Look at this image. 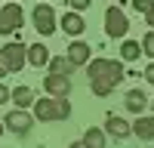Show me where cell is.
I'll use <instances>...</instances> for the list:
<instances>
[{
    "instance_id": "10",
    "label": "cell",
    "mask_w": 154,
    "mask_h": 148,
    "mask_svg": "<svg viewBox=\"0 0 154 148\" xmlns=\"http://www.w3.org/2000/svg\"><path fill=\"white\" fill-rule=\"evenodd\" d=\"M59 28L65 31V34H71V37H80V34H83V28H86V22H83V16H80V12H74V9H68L65 16H62V22H59Z\"/></svg>"
},
{
    "instance_id": "27",
    "label": "cell",
    "mask_w": 154,
    "mask_h": 148,
    "mask_svg": "<svg viewBox=\"0 0 154 148\" xmlns=\"http://www.w3.org/2000/svg\"><path fill=\"white\" fill-rule=\"evenodd\" d=\"M0 136H3V120H0Z\"/></svg>"
},
{
    "instance_id": "8",
    "label": "cell",
    "mask_w": 154,
    "mask_h": 148,
    "mask_svg": "<svg viewBox=\"0 0 154 148\" xmlns=\"http://www.w3.org/2000/svg\"><path fill=\"white\" fill-rule=\"evenodd\" d=\"M43 90L53 99H68L71 93V77H62V74H46L43 77Z\"/></svg>"
},
{
    "instance_id": "12",
    "label": "cell",
    "mask_w": 154,
    "mask_h": 148,
    "mask_svg": "<svg viewBox=\"0 0 154 148\" xmlns=\"http://www.w3.org/2000/svg\"><path fill=\"white\" fill-rule=\"evenodd\" d=\"M25 62L34 65V68H43L46 62H49V49H46L43 43H31L28 49H25Z\"/></svg>"
},
{
    "instance_id": "23",
    "label": "cell",
    "mask_w": 154,
    "mask_h": 148,
    "mask_svg": "<svg viewBox=\"0 0 154 148\" xmlns=\"http://www.w3.org/2000/svg\"><path fill=\"white\" fill-rule=\"evenodd\" d=\"M145 80H148V83H154V62L145 68Z\"/></svg>"
},
{
    "instance_id": "16",
    "label": "cell",
    "mask_w": 154,
    "mask_h": 148,
    "mask_svg": "<svg viewBox=\"0 0 154 148\" xmlns=\"http://www.w3.org/2000/svg\"><path fill=\"white\" fill-rule=\"evenodd\" d=\"M86 148H105V130H96V127H89L83 133V139H80Z\"/></svg>"
},
{
    "instance_id": "19",
    "label": "cell",
    "mask_w": 154,
    "mask_h": 148,
    "mask_svg": "<svg viewBox=\"0 0 154 148\" xmlns=\"http://www.w3.org/2000/svg\"><path fill=\"white\" fill-rule=\"evenodd\" d=\"M142 53L154 59V28H151V31H148V34L142 37Z\"/></svg>"
},
{
    "instance_id": "2",
    "label": "cell",
    "mask_w": 154,
    "mask_h": 148,
    "mask_svg": "<svg viewBox=\"0 0 154 148\" xmlns=\"http://www.w3.org/2000/svg\"><path fill=\"white\" fill-rule=\"evenodd\" d=\"M34 120H43V123H53V120H68L71 117V102L68 99H34Z\"/></svg>"
},
{
    "instance_id": "14",
    "label": "cell",
    "mask_w": 154,
    "mask_h": 148,
    "mask_svg": "<svg viewBox=\"0 0 154 148\" xmlns=\"http://www.w3.org/2000/svg\"><path fill=\"white\" fill-rule=\"evenodd\" d=\"M123 105H126V111H133V114H142L145 105H148V96L142 90H130V93L123 96Z\"/></svg>"
},
{
    "instance_id": "20",
    "label": "cell",
    "mask_w": 154,
    "mask_h": 148,
    "mask_svg": "<svg viewBox=\"0 0 154 148\" xmlns=\"http://www.w3.org/2000/svg\"><path fill=\"white\" fill-rule=\"evenodd\" d=\"M68 6H71L74 12H83V9L93 6V0H68Z\"/></svg>"
},
{
    "instance_id": "24",
    "label": "cell",
    "mask_w": 154,
    "mask_h": 148,
    "mask_svg": "<svg viewBox=\"0 0 154 148\" xmlns=\"http://www.w3.org/2000/svg\"><path fill=\"white\" fill-rule=\"evenodd\" d=\"M145 22H148V25H151V28H154V3H151V9L145 12Z\"/></svg>"
},
{
    "instance_id": "4",
    "label": "cell",
    "mask_w": 154,
    "mask_h": 148,
    "mask_svg": "<svg viewBox=\"0 0 154 148\" xmlns=\"http://www.w3.org/2000/svg\"><path fill=\"white\" fill-rule=\"evenodd\" d=\"M130 31V19L120 6H108L105 9V34L108 37H126Z\"/></svg>"
},
{
    "instance_id": "26",
    "label": "cell",
    "mask_w": 154,
    "mask_h": 148,
    "mask_svg": "<svg viewBox=\"0 0 154 148\" xmlns=\"http://www.w3.org/2000/svg\"><path fill=\"white\" fill-rule=\"evenodd\" d=\"M68 148H86V145H83V142H71Z\"/></svg>"
},
{
    "instance_id": "5",
    "label": "cell",
    "mask_w": 154,
    "mask_h": 148,
    "mask_svg": "<svg viewBox=\"0 0 154 148\" xmlns=\"http://www.w3.org/2000/svg\"><path fill=\"white\" fill-rule=\"evenodd\" d=\"M31 19H34V28L40 31L43 37H49L59 25H56V12H53V6L49 3H37L34 6V12H31Z\"/></svg>"
},
{
    "instance_id": "21",
    "label": "cell",
    "mask_w": 154,
    "mask_h": 148,
    "mask_svg": "<svg viewBox=\"0 0 154 148\" xmlns=\"http://www.w3.org/2000/svg\"><path fill=\"white\" fill-rule=\"evenodd\" d=\"M151 3H154V0H133L136 12H148V9H151Z\"/></svg>"
},
{
    "instance_id": "6",
    "label": "cell",
    "mask_w": 154,
    "mask_h": 148,
    "mask_svg": "<svg viewBox=\"0 0 154 148\" xmlns=\"http://www.w3.org/2000/svg\"><path fill=\"white\" fill-rule=\"evenodd\" d=\"M22 6L19 3H6V6H0V34H16L22 28Z\"/></svg>"
},
{
    "instance_id": "3",
    "label": "cell",
    "mask_w": 154,
    "mask_h": 148,
    "mask_svg": "<svg viewBox=\"0 0 154 148\" xmlns=\"http://www.w3.org/2000/svg\"><path fill=\"white\" fill-rule=\"evenodd\" d=\"M25 46L22 40H12V43H6L3 49H0V59H3V65H6V71L9 74H19L22 68H25Z\"/></svg>"
},
{
    "instance_id": "17",
    "label": "cell",
    "mask_w": 154,
    "mask_h": 148,
    "mask_svg": "<svg viewBox=\"0 0 154 148\" xmlns=\"http://www.w3.org/2000/svg\"><path fill=\"white\" fill-rule=\"evenodd\" d=\"M46 65H49V74H62V77H68V74L74 71V65H71V62H68L65 56H56V59H49Z\"/></svg>"
},
{
    "instance_id": "1",
    "label": "cell",
    "mask_w": 154,
    "mask_h": 148,
    "mask_svg": "<svg viewBox=\"0 0 154 148\" xmlns=\"http://www.w3.org/2000/svg\"><path fill=\"white\" fill-rule=\"evenodd\" d=\"M86 77H89L93 93L105 99V96L114 93V86L126 77V68H123V62H117V59H89L86 62Z\"/></svg>"
},
{
    "instance_id": "25",
    "label": "cell",
    "mask_w": 154,
    "mask_h": 148,
    "mask_svg": "<svg viewBox=\"0 0 154 148\" xmlns=\"http://www.w3.org/2000/svg\"><path fill=\"white\" fill-rule=\"evenodd\" d=\"M6 74H9V71H6V65H3V59H0V80H3Z\"/></svg>"
},
{
    "instance_id": "13",
    "label": "cell",
    "mask_w": 154,
    "mask_h": 148,
    "mask_svg": "<svg viewBox=\"0 0 154 148\" xmlns=\"http://www.w3.org/2000/svg\"><path fill=\"white\" fill-rule=\"evenodd\" d=\"M105 136L126 139V136H130V123H126L123 117H117V114H108V120H105Z\"/></svg>"
},
{
    "instance_id": "11",
    "label": "cell",
    "mask_w": 154,
    "mask_h": 148,
    "mask_svg": "<svg viewBox=\"0 0 154 148\" xmlns=\"http://www.w3.org/2000/svg\"><path fill=\"white\" fill-rule=\"evenodd\" d=\"M130 133L133 136H139V139H145V142H151L154 139V114H139L133 123H130Z\"/></svg>"
},
{
    "instance_id": "28",
    "label": "cell",
    "mask_w": 154,
    "mask_h": 148,
    "mask_svg": "<svg viewBox=\"0 0 154 148\" xmlns=\"http://www.w3.org/2000/svg\"><path fill=\"white\" fill-rule=\"evenodd\" d=\"M151 111H154V99H151Z\"/></svg>"
},
{
    "instance_id": "7",
    "label": "cell",
    "mask_w": 154,
    "mask_h": 148,
    "mask_svg": "<svg viewBox=\"0 0 154 148\" xmlns=\"http://www.w3.org/2000/svg\"><path fill=\"white\" fill-rule=\"evenodd\" d=\"M31 127H34V117H31L25 108L9 111V114H6V120H3V130L16 133V136H28V133H31Z\"/></svg>"
},
{
    "instance_id": "9",
    "label": "cell",
    "mask_w": 154,
    "mask_h": 148,
    "mask_svg": "<svg viewBox=\"0 0 154 148\" xmlns=\"http://www.w3.org/2000/svg\"><path fill=\"white\" fill-rule=\"evenodd\" d=\"M89 56H93V46H89V43H83V40H74V43L68 46V53H65V59L71 62L74 68L86 65V62H89Z\"/></svg>"
},
{
    "instance_id": "22",
    "label": "cell",
    "mask_w": 154,
    "mask_h": 148,
    "mask_svg": "<svg viewBox=\"0 0 154 148\" xmlns=\"http://www.w3.org/2000/svg\"><path fill=\"white\" fill-rule=\"evenodd\" d=\"M6 102H9V90L0 83V105H6Z\"/></svg>"
},
{
    "instance_id": "18",
    "label": "cell",
    "mask_w": 154,
    "mask_h": 148,
    "mask_svg": "<svg viewBox=\"0 0 154 148\" xmlns=\"http://www.w3.org/2000/svg\"><path fill=\"white\" fill-rule=\"evenodd\" d=\"M139 56H142V43H139V40H123L120 59H123V62H136Z\"/></svg>"
},
{
    "instance_id": "29",
    "label": "cell",
    "mask_w": 154,
    "mask_h": 148,
    "mask_svg": "<svg viewBox=\"0 0 154 148\" xmlns=\"http://www.w3.org/2000/svg\"><path fill=\"white\" fill-rule=\"evenodd\" d=\"M16 3H22V0H16Z\"/></svg>"
},
{
    "instance_id": "15",
    "label": "cell",
    "mask_w": 154,
    "mask_h": 148,
    "mask_svg": "<svg viewBox=\"0 0 154 148\" xmlns=\"http://www.w3.org/2000/svg\"><path fill=\"white\" fill-rule=\"evenodd\" d=\"M9 102H16V108H31L34 105V90L31 86H16V90H9Z\"/></svg>"
}]
</instances>
